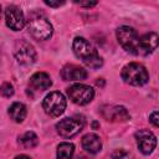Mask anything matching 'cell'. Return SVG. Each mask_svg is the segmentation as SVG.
<instances>
[{
	"label": "cell",
	"instance_id": "14",
	"mask_svg": "<svg viewBox=\"0 0 159 159\" xmlns=\"http://www.w3.org/2000/svg\"><path fill=\"white\" fill-rule=\"evenodd\" d=\"M52 81L46 72H36L30 78V87L36 91H45L50 88Z\"/></svg>",
	"mask_w": 159,
	"mask_h": 159
},
{
	"label": "cell",
	"instance_id": "24",
	"mask_svg": "<svg viewBox=\"0 0 159 159\" xmlns=\"http://www.w3.org/2000/svg\"><path fill=\"white\" fill-rule=\"evenodd\" d=\"M15 159H31V158L27 157V155H17Z\"/></svg>",
	"mask_w": 159,
	"mask_h": 159
},
{
	"label": "cell",
	"instance_id": "15",
	"mask_svg": "<svg viewBox=\"0 0 159 159\" xmlns=\"http://www.w3.org/2000/svg\"><path fill=\"white\" fill-rule=\"evenodd\" d=\"M82 147L86 152L91 154H96L102 149L101 138L94 133H88L82 138Z\"/></svg>",
	"mask_w": 159,
	"mask_h": 159
},
{
	"label": "cell",
	"instance_id": "1",
	"mask_svg": "<svg viewBox=\"0 0 159 159\" xmlns=\"http://www.w3.org/2000/svg\"><path fill=\"white\" fill-rule=\"evenodd\" d=\"M72 48L75 55L81 58L86 66L91 68H99L103 65L102 57L97 53L94 47L84 37H76L73 40Z\"/></svg>",
	"mask_w": 159,
	"mask_h": 159
},
{
	"label": "cell",
	"instance_id": "2",
	"mask_svg": "<svg viewBox=\"0 0 159 159\" xmlns=\"http://www.w3.org/2000/svg\"><path fill=\"white\" fill-rule=\"evenodd\" d=\"M122 78L132 86H143L149 81V75L143 65L130 62L122 68Z\"/></svg>",
	"mask_w": 159,
	"mask_h": 159
},
{
	"label": "cell",
	"instance_id": "21",
	"mask_svg": "<svg viewBox=\"0 0 159 159\" xmlns=\"http://www.w3.org/2000/svg\"><path fill=\"white\" fill-rule=\"evenodd\" d=\"M149 120L153 125L155 127H159V112H153L150 116H149Z\"/></svg>",
	"mask_w": 159,
	"mask_h": 159
},
{
	"label": "cell",
	"instance_id": "4",
	"mask_svg": "<svg viewBox=\"0 0 159 159\" xmlns=\"http://www.w3.org/2000/svg\"><path fill=\"white\" fill-rule=\"evenodd\" d=\"M117 40L119 45L129 53L138 55L139 51V36L133 27L120 26L117 29Z\"/></svg>",
	"mask_w": 159,
	"mask_h": 159
},
{
	"label": "cell",
	"instance_id": "8",
	"mask_svg": "<svg viewBox=\"0 0 159 159\" xmlns=\"http://www.w3.org/2000/svg\"><path fill=\"white\" fill-rule=\"evenodd\" d=\"M14 55H15L16 61L24 66H29L34 63L36 60V51L34 46L30 42L24 41V40L16 41L15 47H14Z\"/></svg>",
	"mask_w": 159,
	"mask_h": 159
},
{
	"label": "cell",
	"instance_id": "26",
	"mask_svg": "<svg viewBox=\"0 0 159 159\" xmlns=\"http://www.w3.org/2000/svg\"><path fill=\"white\" fill-rule=\"evenodd\" d=\"M81 159H86V158H81Z\"/></svg>",
	"mask_w": 159,
	"mask_h": 159
},
{
	"label": "cell",
	"instance_id": "13",
	"mask_svg": "<svg viewBox=\"0 0 159 159\" xmlns=\"http://www.w3.org/2000/svg\"><path fill=\"white\" fill-rule=\"evenodd\" d=\"M61 77L65 81H82L87 78V71L78 65H66L61 70Z\"/></svg>",
	"mask_w": 159,
	"mask_h": 159
},
{
	"label": "cell",
	"instance_id": "7",
	"mask_svg": "<svg viewBox=\"0 0 159 159\" xmlns=\"http://www.w3.org/2000/svg\"><path fill=\"white\" fill-rule=\"evenodd\" d=\"M67 94L70 97V99L80 106H84L87 103H89L93 97H94V91L92 87L83 84V83H76L73 86H71L67 89Z\"/></svg>",
	"mask_w": 159,
	"mask_h": 159
},
{
	"label": "cell",
	"instance_id": "23",
	"mask_svg": "<svg viewBox=\"0 0 159 159\" xmlns=\"http://www.w3.org/2000/svg\"><path fill=\"white\" fill-rule=\"evenodd\" d=\"M77 5H80V6H86V7H92V6H94V5H97V2L96 1H88V2H82V1H75Z\"/></svg>",
	"mask_w": 159,
	"mask_h": 159
},
{
	"label": "cell",
	"instance_id": "9",
	"mask_svg": "<svg viewBox=\"0 0 159 159\" xmlns=\"http://www.w3.org/2000/svg\"><path fill=\"white\" fill-rule=\"evenodd\" d=\"M135 139L139 150L145 155L150 154L157 147V137L148 129H139L135 132Z\"/></svg>",
	"mask_w": 159,
	"mask_h": 159
},
{
	"label": "cell",
	"instance_id": "17",
	"mask_svg": "<svg viewBox=\"0 0 159 159\" xmlns=\"http://www.w3.org/2000/svg\"><path fill=\"white\" fill-rule=\"evenodd\" d=\"M75 145L68 142H63L57 147V159H72Z\"/></svg>",
	"mask_w": 159,
	"mask_h": 159
},
{
	"label": "cell",
	"instance_id": "20",
	"mask_svg": "<svg viewBox=\"0 0 159 159\" xmlns=\"http://www.w3.org/2000/svg\"><path fill=\"white\" fill-rule=\"evenodd\" d=\"M1 93H2L4 97H11L14 94V87H12V84L9 83V82L2 83V86H1Z\"/></svg>",
	"mask_w": 159,
	"mask_h": 159
},
{
	"label": "cell",
	"instance_id": "25",
	"mask_svg": "<svg viewBox=\"0 0 159 159\" xmlns=\"http://www.w3.org/2000/svg\"><path fill=\"white\" fill-rule=\"evenodd\" d=\"M98 125H99V124H98L97 122H93V123H92V127H93L94 129H96V128H98Z\"/></svg>",
	"mask_w": 159,
	"mask_h": 159
},
{
	"label": "cell",
	"instance_id": "11",
	"mask_svg": "<svg viewBox=\"0 0 159 159\" xmlns=\"http://www.w3.org/2000/svg\"><path fill=\"white\" fill-rule=\"evenodd\" d=\"M101 112L102 116L111 122H127L130 118L128 111L122 106H104Z\"/></svg>",
	"mask_w": 159,
	"mask_h": 159
},
{
	"label": "cell",
	"instance_id": "18",
	"mask_svg": "<svg viewBox=\"0 0 159 159\" xmlns=\"http://www.w3.org/2000/svg\"><path fill=\"white\" fill-rule=\"evenodd\" d=\"M19 143H20L24 148L30 149V148H34V147L37 145L39 138H37V135H36L34 132H26V133H24V134L19 138Z\"/></svg>",
	"mask_w": 159,
	"mask_h": 159
},
{
	"label": "cell",
	"instance_id": "19",
	"mask_svg": "<svg viewBox=\"0 0 159 159\" xmlns=\"http://www.w3.org/2000/svg\"><path fill=\"white\" fill-rule=\"evenodd\" d=\"M111 159H133V157L128 152H125L123 149H118V150H116V152L112 153Z\"/></svg>",
	"mask_w": 159,
	"mask_h": 159
},
{
	"label": "cell",
	"instance_id": "5",
	"mask_svg": "<svg viewBox=\"0 0 159 159\" xmlns=\"http://www.w3.org/2000/svg\"><path fill=\"white\" fill-rule=\"evenodd\" d=\"M66 98L61 92H51L48 93L43 101H42V107L50 117H58L61 116L65 109H66Z\"/></svg>",
	"mask_w": 159,
	"mask_h": 159
},
{
	"label": "cell",
	"instance_id": "22",
	"mask_svg": "<svg viewBox=\"0 0 159 159\" xmlns=\"http://www.w3.org/2000/svg\"><path fill=\"white\" fill-rule=\"evenodd\" d=\"M45 4L47 5V6H51V7H60L61 5H63L65 2L63 1H47V0H45Z\"/></svg>",
	"mask_w": 159,
	"mask_h": 159
},
{
	"label": "cell",
	"instance_id": "6",
	"mask_svg": "<svg viewBox=\"0 0 159 159\" xmlns=\"http://www.w3.org/2000/svg\"><path fill=\"white\" fill-rule=\"evenodd\" d=\"M84 125V119L82 117H68L61 119L56 124L57 133L63 138H71L78 134Z\"/></svg>",
	"mask_w": 159,
	"mask_h": 159
},
{
	"label": "cell",
	"instance_id": "10",
	"mask_svg": "<svg viewBox=\"0 0 159 159\" xmlns=\"http://www.w3.org/2000/svg\"><path fill=\"white\" fill-rule=\"evenodd\" d=\"M5 20H6V25L14 31H19L25 26V16H24L21 9L15 5L6 7Z\"/></svg>",
	"mask_w": 159,
	"mask_h": 159
},
{
	"label": "cell",
	"instance_id": "12",
	"mask_svg": "<svg viewBox=\"0 0 159 159\" xmlns=\"http://www.w3.org/2000/svg\"><path fill=\"white\" fill-rule=\"evenodd\" d=\"M159 46V35L155 32H147L139 37V56H147L152 53Z\"/></svg>",
	"mask_w": 159,
	"mask_h": 159
},
{
	"label": "cell",
	"instance_id": "3",
	"mask_svg": "<svg viewBox=\"0 0 159 159\" xmlns=\"http://www.w3.org/2000/svg\"><path fill=\"white\" fill-rule=\"evenodd\" d=\"M27 27L31 36L39 41L48 40L53 32V29L50 21L41 15H31L29 19Z\"/></svg>",
	"mask_w": 159,
	"mask_h": 159
},
{
	"label": "cell",
	"instance_id": "16",
	"mask_svg": "<svg viewBox=\"0 0 159 159\" xmlns=\"http://www.w3.org/2000/svg\"><path fill=\"white\" fill-rule=\"evenodd\" d=\"M26 107L25 104L20 103V102H15L10 106L9 108V116L11 117V119L16 123H21L25 118H26Z\"/></svg>",
	"mask_w": 159,
	"mask_h": 159
}]
</instances>
